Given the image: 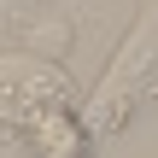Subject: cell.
Listing matches in <instances>:
<instances>
[{
  "instance_id": "7a4b0ae2",
  "label": "cell",
  "mask_w": 158,
  "mask_h": 158,
  "mask_svg": "<svg viewBox=\"0 0 158 158\" xmlns=\"http://www.w3.org/2000/svg\"><path fill=\"white\" fill-rule=\"evenodd\" d=\"M82 106V88L70 82V70H59L53 59L41 53H0V129L6 135H29L35 123L59 117V111H76Z\"/></svg>"
},
{
  "instance_id": "6da1fadb",
  "label": "cell",
  "mask_w": 158,
  "mask_h": 158,
  "mask_svg": "<svg viewBox=\"0 0 158 158\" xmlns=\"http://www.w3.org/2000/svg\"><path fill=\"white\" fill-rule=\"evenodd\" d=\"M152 100H158V0H147V12L135 18V29L106 59L100 82L82 94L76 117H82L88 141L100 147V141H117Z\"/></svg>"
},
{
  "instance_id": "3957f363",
  "label": "cell",
  "mask_w": 158,
  "mask_h": 158,
  "mask_svg": "<svg viewBox=\"0 0 158 158\" xmlns=\"http://www.w3.org/2000/svg\"><path fill=\"white\" fill-rule=\"evenodd\" d=\"M29 152L35 158H88L94 141H88V129H82L76 111H59V117H47V123L29 129Z\"/></svg>"
},
{
  "instance_id": "277c9868",
  "label": "cell",
  "mask_w": 158,
  "mask_h": 158,
  "mask_svg": "<svg viewBox=\"0 0 158 158\" xmlns=\"http://www.w3.org/2000/svg\"><path fill=\"white\" fill-rule=\"evenodd\" d=\"M6 141H12V135H6V129H0V147H6Z\"/></svg>"
}]
</instances>
